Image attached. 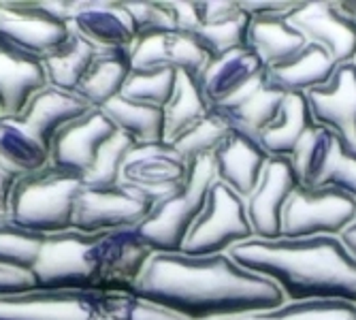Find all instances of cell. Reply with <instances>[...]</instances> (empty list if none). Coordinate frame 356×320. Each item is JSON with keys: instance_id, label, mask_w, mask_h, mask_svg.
Listing matches in <instances>:
<instances>
[{"instance_id": "6da1fadb", "label": "cell", "mask_w": 356, "mask_h": 320, "mask_svg": "<svg viewBox=\"0 0 356 320\" xmlns=\"http://www.w3.org/2000/svg\"><path fill=\"white\" fill-rule=\"evenodd\" d=\"M128 295L165 305L190 320L258 314L286 303L275 282L243 269L229 254L154 252Z\"/></svg>"}, {"instance_id": "7a4b0ae2", "label": "cell", "mask_w": 356, "mask_h": 320, "mask_svg": "<svg viewBox=\"0 0 356 320\" xmlns=\"http://www.w3.org/2000/svg\"><path fill=\"white\" fill-rule=\"evenodd\" d=\"M152 254L137 229L96 233L69 229L45 237L32 278L35 288L128 293Z\"/></svg>"}, {"instance_id": "3957f363", "label": "cell", "mask_w": 356, "mask_h": 320, "mask_svg": "<svg viewBox=\"0 0 356 320\" xmlns=\"http://www.w3.org/2000/svg\"><path fill=\"white\" fill-rule=\"evenodd\" d=\"M243 269L280 286L286 301H348L356 305V259L339 237L248 239L229 250Z\"/></svg>"}, {"instance_id": "277c9868", "label": "cell", "mask_w": 356, "mask_h": 320, "mask_svg": "<svg viewBox=\"0 0 356 320\" xmlns=\"http://www.w3.org/2000/svg\"><path fill=\"white\" fill-rule=\"evenodd\" d=\"M83 184V173L54 163L19 175L13 188L9 220L39 235L69 231L73 229L75 199Z\"/></svg>"}, {"instance_id": "5b68a950", "label": "cell", "mask_w": 356, "mask_h": 320, "mask_svg": "<svg viewBox=\"0 0 356 320\" xmlns=\"http://www.w3.org/2000/svg\"><path fill=\"white\" fill-rule=\"evenodd\" d=\"M216 182L211 156L192 160L186 179L163 195L137 231L152 252L175 254L184 250L186 237L205 209L209 188Z\"/></svg>"}, {"instance_id": "8992f818", "label": "cell", "mask_w": 356, "mask_h": 320, "mask_svg": "<svg viewBox=\"0 0 356 320\" xmlns=\"http://www.w3.org/2000/svg\"><path fill=\"white\" fill-rule=\"evenodd\" d=\"M0 320H122L120 293L32 288L0 295Z\"/></svg>"}, {"instance_id": "52a82bcc", "label": "cell", "mask_w": 356, "mask_h": 320, "mask_svg": "<svg viewBox=\"0 0 356 320\" xmlns=\"http://www.w3.org/2000/svg\"><path fill=\"white\" fill-rule=\"evenodd\" d=\"M160 197L126 182L111 186L83 184L73 207V229L83 233L137 229Z\"/></svg>"}, {"instance_id": "ba28073f", "label": "cell", "mask_w": 356, "mask_h": 320, "mask_svg": "<svg viewBox=\"0 0 356 320\" xmlns=\"http://www.w3.org/2000/svg\"><path fill=\"white\" fill-rule=\"evenodd\" d=\"M356 220V199L335 186H299L282 214V237H339Z\"/></svg>"}, {"instance_id": "9c48e42d", "label": "cell", "mask_w": 356, "mask_h": 320, "mask_svg": "<svg viewBox=\"0 0 356 320\" xmlns=\"http://www.w3.org/2000/svg\"><path fill=\"white\" fill-rule=\"evenodd\" d=\"M248 239H254V231L248 220L245 199H241L237 192L216 179L209 188L203 214L194 222V227L186 237L181 254H224L226 250Z\"/></svg>"}, {"instance_id": "30bf717a", "label": "cell", "mask_w": 356, "mask_h": 320, "mask_svg": "<svg viewBox=\"0 0 356 320\" xmlns=\"http://www.w3.org/2000/svg\"><path fill=\"white\" fill-rule=\"evenodd\" d=\"M265 79V62L250 45H243L211 60L199 83L211 109L229 111L261 88Z\"/></svg>"}, {"instance_id": "8fae6325", "label": "cell", "mask_w": 356, "mask_h": 320, "mask_svg": "<svg viewBox=\"0 0 356 320\" xmlns=\"http://www.w3.org/2000/svg\"><path fill=\"white\" fill-rule=\"evenodd\" d=\"M299 186L301 182L293 160L286 156H271L256 190L245 199L248 220L256 239H282V214Z\"/></svg>"}, {"instance_id": "7c38bea8", "label": "cell", "mask_w": 356, "mask_h": 320, "mask_svg": "<svg viewBox=\"0 0 356 320\" xmlns=\"http://www.w3.org/2000/svg\"><path fill=\"white\" fill-rule=\"evenodd\" d=\"M71 32V24L58 17L43 0L0 3V35L39 58L62 45Z\"/></svg>"}, {"instance_id": "4fadbf2b", "label": "cell", "mask_w": 356, "mask_h": 320, "mask_svg": "<svg viewBox=\"0 0 356 320\" xmlns=\"http://www.w3.org/2000/svg\"><path fill=\"white\" fill-rule=\"evenodd\" d=\"M131 58L133 69L171 67L197 79H201L211 62V56L201 41L186 30L137 35L131 45Z\"/></svg>"}, {"instance_id": "5bb4252c", "label": "cell", "mask_w": 356, "mask_h": 320, "mask_svg": "<svg viewBox=\"0 0 356 320\" xmlns=\"http://www.w3.org/2000/svg\"><path fill=\"white\" fill-rule=\"evenodd\" d=\"M301 35L325 47L337 67L356 60V22L335 3H299L288 15Z\"/></svg>"}, {"instance_id": "9a60e30c", "label": "cell", "mask_w": 356, "mask_h": 320, "mask_svg": "<svg viewBox=\"0 0 356 320\" xmlns=\"http://www.w3.org/2000/svg\"><path fill=\"white\" fill-rule=\"evenodd\" d=\"M115 131L118 128L107 113L101 107H92L56 133L49 147L51 163L79 171L86 177L99 156V150Z\"/></svg>"}, {"instance_id": "2e32d148", "label": "cell", "mask_w": 356, "mask_h": 320, "mask_svg": "<svg viewBox=\"0 0 356 320\" xmlns=\"http://www.w3.org/2000/svg\"><path fill=\"white\" fill-rule=\"evenodd\" d=\"M314 122L356 147V64L337 67L331 81L305 94Z\"/></svg>"}, {"instance_id": "e0dca14e", "label": "cell", "mask_w": 356, "mask_h": 320, "mask_svg": "<svg viewBox=\"0 0 356 320\" xmlns=\"http://www.w3.org/2000/svg\"><path fill=\"white\" fill-rule=\"evenodd\" d=\"M45 86L43 60L0 35V115H19Z\"/></svg>"}, {"instance_id": "ac0fdd59", "label": "cell", "mask_w": 356, "mask_h": 320, "mask_svg": "<svg viewBox=\"0 0 356 320\" xmlns=\"http://www.w3.org/2000/svg\"><path fill=\"white\" fill-rule=\"evenodd\" d=\"M188 167L171 143H137L122 167V182L163 197L186 179Z\"/></svg>"}, {"instance_id": "d6986e66", "label": "cell", "mask_w": 356, "mask_h": 320, "mask_svg": "<svg viewBox=\"0 0 356 320\" xmlns=\"http://www.w3.org/2000/svg\"><path fill=\"white\" fill-rule=\"evenodd\" d=\"M211 158L216 167V179L237 192L241 199H248L261 182L265 165L271 156L258 139L233 128L231 135L211 154Z\"/></svg>"}, {"instance_id": "ffe728a7", "label": "cell", "mask_w": 356, "mask_h": 320, "mask_svg": "<svg viewBox=\"0 0 356 320\" xmlns=\"http://www.w3.org/2000/svg\"><path fill=\"white\" fill-rule=\"evenodd\" d=\"M71 28L96 47H131L137 30L133 17L128 13L124 3H94V0H83L75 3L71 19Z\"/></svg>"}, {"instance_id": "44dd1931", "label": "cell", "mask_w": 356, "mask_h": 320, "mask_svg": "<svg viewBox=\"0 0 356 320\" xmlns=\"http://www.w3.org/2000/svg\"><path fill=\"white\" fill-rule=\"evenodd\" d=\"M88 109H92V105L77 92L45 86L28 101L17 120L28 128L32 137H37L49 150L60 128L86 113Z\"/></svg>"}, {"instance_id": "7402d4cb", "label": "cell", "mask_w": 356, "mask_h": 320, "mask_svg": "<svg viewBox=\"0 0 356 320\" xmlns=\"http://www.w3.org/2000/svg\"><path fill=\"white\" fill-rule=\"evenodd\" d=\"M337 71L331 54L316 43H307L299 54L267 67V83L282 94H307L316 88L327 86Z\"/></svg>"}, {"instance_id": "603a6c76", "label": "cell", "mask_w": 356, "mask_h": 320, "mask_svg": "<svg viewBox=\"0 0 356 320\" xmlns=\"http://www.w3.org/2000/svg\"><path fill=\"white\" fill-rule=\"evenodd\" d=\"M133 71L131 47H105L99 49L90 69L77 86V94L92 105L105 107L122 94L124 83Z\"/></svg>"}, {"instance_id": "cb8c5ba5", "label": "cell", "mask_w": 356, "mask_h": 320, "mask_svg": "<svg viewBox=\"0 0 356 320\" xmlns=\"http://www.w3.org/2000/svg\"><path fill=\"white\" fill-rule=\"evenodd\" d=\"M309 41L286 15H258L250 19L248 45L261 56L265 67H275L299 54Z\"/></svg>"}, {"instance_id": "d4e9b609", "label": "cell", "mask_w": 356, "mask_h": 320, "mask_svg": "<svg viewBox=\"0 0 356 320\" xmlns=\"http://www.w3.org/2000/svg\"><path fill=\"white\" fill-rule=\"evenodd\" d=\"M314 126L316 122L307 103V96L288 94L284 99L280 118L258 137V141H261V145L265 147L269 156L290 158Z\"/></svg>"}, {"instance_id": "484cf974", "label": "cell", "mask_w": 356, "mask_h": 320, "mask_svg": "<svg viewBox=\"0 0 356 320\" xmlns=\"http://www.w3.org/2000/svg\"><path fill=\"white\" fill-rule=\"evenodd\" d=\"M49 163V150L30 135L17 115H0V165L17 175H26Z\"/></svg>"}, {"instance_id": "4316f807", "label": "cell", "mask_w": 356, "mask_h": 320, "mask_svg": "<svg viewBox=\"0 0 356 320\" xmlns=\"http://www.w3.org/2000/svg\"><path fill=\"white\" fill-rule=\"evenodd\" d=\"M99 49L101 47H96L73 30L67 41L41 58L47 86L75 92Z\"/></svg>"}, {"instance_id": "83f0119b", "label": "cell", "mask_w": 356, "mask_h": 320, "mask_svg": "<svg viewBox=\"0 0 356 320\" xmlns=\"http://www.w3.org/2000/svg\"><path fill=\"white\" fill-rule=\"evenodd\" d=\"M107 118L115 124L118 131L133 137L139 145L143 143H167L165 141V109L149 103L128 101L115 96L105 107Z\"/></svg>"}, {"instance_id": "f1b7e54d", "label": "cell", "mask_w": 356, "mask_h": 320, "mask_svg": "<svg viewBox=\"0 0 356 320\" xmlns=\"http://www.w3.org/2000/svg\"><path fill=\"white\" fill-rule=\"evenodd\" d=\"M209 103L197 77L177 71V86L165 107V141L173 143L181 133L209 113Z\"/></svg>"}, {"instance_id": "f546056e", "label": "cell", "mask_w": 356, "mask_h": 320, "mask_svg": "<svg viewBox=\"0 0 356 320\" xmlns=\"http://www.w3.org/2000/svg\"><path fill=\"white\" fill-rule=\"evenodd\" d=\"M284 99H286V94L273 90L265 79V83L256 92H252L243 103H239L237 107L229 111H222V115L229 120V124L235 131H241L258 139L280 118Z\"/></svg>"}, {"instance_id": "4dcf8cb0", "label": "cell", "mask_w": 356, "mask_h": 320, "mask_svg": "<svg viewBox=\"0 0 356 320\" xmlns=\"http://www.w3.org/2000/svg\"><path fill=\"white\" fill-rule=\"evenodd\" d=\"M216 320H356V305L348 301H286L284 305L245 314V316H231V318H216Z\"/></svg>"}, {"instance_id": "1f68e13d", "label": "cell", "mask_w": 356, "mask_h": 320, "mask_svg": "<svg viewBox=\"0 0 356 320\" xmlns=\"http://www.w3.org/2000/svg\"><path fill=\"white\" fill-rule=\"evenodd\" d=\"M231 131L233 126L222 115V111L209 109V113L203 120H199L186 133H181L171 145L188 163H192V160L201 156H211L222 145V141L231 135Z\"/></svg>"}, {"instance_id": "d6a6232c", "label": "cell", "mask_w": 356, "mask_h": 320, "mask_svg": "<svg viewBox=\"0 0 356 320\" xmlns=\"http://www.w3.org/2000/svg\"><path fill=\"white\" fill-rule=\"evenodd\" d=\"M47 235L26 231L11 220L0 222V267L32 273Z\"/></svg>"}, {"instance_id": "836d02e7", "label": "cell", "mask_w": 356, "mask_h": 320, "mask_svg": "<svg viewBox=\"0 0 356 320\" xmlns=\"http://www.w3.org/2000/svg\"><path fill=\"white\" fill-rule=\"evenodd\" d=\"M177 86V71L171 67L133 69L128 75L122 96L128 101L149 103L156 107H167Z\"/></svg>"}, {"instance_id": "e575fe53", "label": "cell", "mask_w": 356, "mask_h": 320, "mask_svg": "<svg viewBox=\"0 0 356 320\" xmlns=\"http://www.w3.org/2000/svg\"><path fill=\"white\" fill-rule=\"evenodd\" d=\"M333 141H335V133L316 124L305 135V139L299 143L295 154L290 156V160H293V165L297 169L301 186L318 188L320 177L325 173L327 160L333 150Z\"/></svg>"}, {"instance_id": "d590c367", "label": "cell", "mask_w": 356, "mask_h": 320, "mask_svg": "<svg viewBox=\"0 0 356 320\" xmlns=\"http://www.w3.org/2000/svg\"><path fill=\"white\" fill-rule=\"evenodd\" d=\"M250 15L239 9L235 15L220 19L216 24H201L192 35L201 41V45L207 49L211 60L229 54L237 47L248 45V28H250Z\"/></svg>"}, {"instance_id": "8d00e7d4", "label": "cell", "mask_w": 356, "mask_h": 320, "mask_svg": "<svg viewBox=\"0 0 356 320\" xmlns=\"http://www.w3.org/2000/svg\"><path fill=\"white\" fill-rule=\"evenodd\" d=\"M135 145H137V141L133 137H128L122 131H115L99 150V156H96L94 165L86 173V184H92V186L120 184L122 167Z\"/></svg>"}, {"instance_id": "74e56055", "label": "cell", "mask_w": 356, "mask_h": 320, "mask_svg": "<svg viewBox=\"0 0 356 320\" xmlns=\"http://www.w3.org/2000/svg\"><path fill=\"white\" fill-rule=\"evenodd\" d=\"M318 186H335L356 199V147L335 135L331 156Z\"/></svg>"}, {"instance_id": "f35d334b", "label": "cell", "mask_w": 356, "mask_h": 320, "mask_svg": "<svg viewBox=\"0 0 356 320\" xmlns=\"http://www.w3.org/2000/svg\"><path fill=\"white\" fill-rule=\"evenodd\" d=\"M124 5L133 17L137 35L177 30L175 15L169 3H124Z\"/></svg>"}, {"instance_id": "ab89813d", "label": "cell", "mask_w": 356, "mask_h": 320, "mask_svg": "<svg viewBox=\"0 0 356 320\" xmlns=\"http://www.w3.org/2000/svg\"><path fill=\"white\" fill-rule=\"evenodd\" d=\"M120 312L122 320H190L165 305L152 303L128 293H120Z\"/></svg>"}, {"instance_id": "60d3db41", "label": "cell", "mask_w": 356, "mask_h": 320, "mask_svg": "<svg viewBox=\"0 0 356 320\" xmlns=\"http://www.w3.org/2000/svg\"><path fill=\"white\" fill-rule=\"evenodd\" d=\"M32 288H35V278H32V273L0 267V295L24 293V291H32Z\"/></svg>"}, {"instance_id": "b9f144b4", "label": "cell", "mask_w": 356, "mask_h": 320, "mask_svg": "<svg viewBox=\"0 0 356 320\" xmlns=\"http://www.w3.org/2000/svg\"><path fill=\"white\" fill-rule=\"evenodd\" d=\"M239 3H197L199 11V26L201 24H216L220 19L231 17L239 11Z\"/></svg>"}, {"instance_id": "7bdbcfd3", "label": "cell", "mask_w": 356, "mask_h": 320, "mask_svg": "<svg viewBox=\"0 0 356 320\" xmlns=\"http://www.w3.org/2000/svg\"><path fill=\"white\" fill-rule=\"evenodd\" d=\"M239 7L250 15V17H258V15H290L299 5L297 3H239Z\"/></svg>"}, {"instance_id": "ee69618b", "label": "cell", "mask_w": 356, "mask_h": 320, "mask_svg": "<svg viewBox=\"0 0 356 320\" xmlns=\"http://www.w3.org/2000/svg\"><path fill=\"white\" fill-rule=\"evenodd\" d=\"M17 173L5 169L0 165V222L9 220V209H11V197H13V188L17 182Z\"/></svg>"}, {"instance_id": "f6af8a7d", "label": "cell", "mask_w": 356, "mask_h": 320, "mask_svg": "<svg viewBox=\"0 0 356 320\" xmlns=\"http://www.w3.org/2000/svg\"><path fill=\"white\" fill-rule=\"evenodd\" d=\"M339 241L343 243V248L356 259V220H354V222L350 224V227L339 235Z\"/></svg>"}, {"instance_id": "bcb514c9", "label": "cell", "mask_w": 356, "mask_h": 320, "mask_svg": "<svg viewBox=\"0 0 356 320\" xmlns=\"http://www.w3.org/2000/svg\"><path fill=\"white\" fill-rule=\"evenodd\" d=\"M339 7H341V9H343V11H346L354 22H356V3H341Z\"/></svg>"}, {"instance_id": "7dc6e473", "label": "cell", "mask_w": 356, "mask_h": 320, "mask_svg": "<svg viewBox=\"0 0 356 320\" xmlns=\"http://www.w3.org/2000/svg\"><path fill=\"white\" fill-rule=\"evenodd\" d=\"M354 64H356V60H354Z\"/></svg>"}]
</instances>
